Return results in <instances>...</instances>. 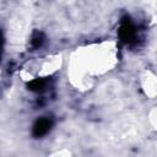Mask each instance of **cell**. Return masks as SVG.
<instances>
[{
  "label": "cell",
  "mask_w": 157,
  "mask_h": 157,
  "mask_svg": "<svg viewBox=\"0 0 157 157\" xmlns=\"http://www.w3.org/2000/svg\"><path fill=\"white\" fill-rule=\"evenodd\" d=\"M44 39H45L44 34L42 32H39V31H36L32 34V37H31V45H32V48H34V49L40 48L43 45V43H44Z\"/></svg>",
  "instance_id": "cell-3"
},
{
  "label": "cell",
  "mask_w": 157,
  "mask_h": 157,
  "mask_svg": "<svg viewBox=\"0 0 157 157\" xmlns=\"http://www.w3.org/2000/svg\"><path fill=\"white\" fill-rule=\"evenodd\" d=\"M119 38L123 43L125 44H132L136 42L137 38V31L135 25L131 22V20L129 17H124L120 27H119Z\"/></svg>",
  "instance_id": "cell-1"
},
{
  "label": "cell",
  "mask_w": 157,
  "mask_h": 157,
  "mask_svg": "<svg viewBox=\"0 0 157 157\" xmlns=\"http://www.w3.org/2000/svg\"><path fill=\"white\" fill-rule=\"evenodd\" d=\"M52 126H53V120L48 117H42V118L37 119L36 123L33 124L32 134L34 137H42L50 131Z\"/></svg>",
  "instance_id": "cell-2"
},
{
  "label": "cell",
  "mask_w": 157,
  "mask_h": 157,
  "mask_svg": "<svg viewBox=\"0 0 157 157\" xmlns=\"http://www.w3.org/2000/svg\"><path fill=\"white\" fill-rule=\"evenodd\" d=\"M1 50H2V36L0 32V56H1Z\"/></svg>",
  "instance_id": "cell-5"
},
{
  "label": "cell",
  "mask_w": 157,
  "mask_h": 157,
  "mask_svg": "<svg viewBox=\"0 0 157 157\" xmlns=\"http://www.w3.org/2000/svg\"><path fill=\"white\" fill-rule=\"evenodd\" d=\"M45 85H47V81L44 78H36L28 83V90L34 92H42L45 88Z\"/></svg>",
  "instance_id": "cell-4"
}]
</instances>
